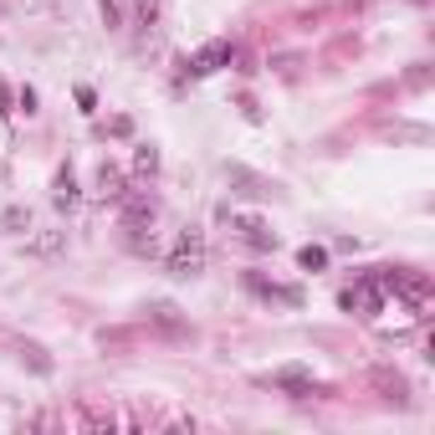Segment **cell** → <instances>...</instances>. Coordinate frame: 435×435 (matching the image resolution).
<instances>
[{
    "label": "cell",
    "mask_w": 435,
    "mask_h": 435,
    "mask_svg": "<svg viewBox=\"0 0 435 435\" xmlns=\"http://www.w3.org/2000/svg\"><path fill=\"white\" fill-rule=\"evenodd\" d=\"M246 287H251L256 297H267V302H282V308H297V302H302V292H297V287H277V282H261L256 272L246 277Z\"/></svg>",
    "instance_id": "obj_3"
},
{
    "label": "cell",
    "mask_w": 435,
    "mask_h": 435,
    "mask_svg": "<svg viewBox=\"0 0 435 435\" xmlns=\"http://www.w3.org/2000/svg\"><path fill=\"white\" fill-rule=\"evenodd\" d=\"M82 425H108V430H113L118 420H113V410H93V405H87L82 410Z\"/></svg>",
    "instance_id": "obj_10"
},
{
    "label": "cell",
    "mask_w": 435,
    "mask_h": 435,
    "mask_svg": "<svg viewBox=\"0 0 435 435\" xmlns=\"http://www.w3.org/2000/svg\"><path fill=\"white\" fill-rule=\"evenodd\" d=\"M6 108H11V87L0 82V113H6Z\"/></svg>",
    "instance_id": "obj_12"
},
{
    "label": "cell",
    "mask_w": 435,
    "mask_h": 435,
    "mask_svg": "<svg viewBox=\"0 0 435 435\" xmlns=\"http://www.w3.org/2000/svg\"><path fill=\"white\" fill-rule=\"evenodd\" d=\"M77 200V180H72V169H62L57 174V205H72Z\"/></svg>",
    "instance_id": "obj_7"
},
{
    "label": "cell",
    "mask_w": 435,
    "mask_h": 435,
    "mask_svg": "<svg viewBox=\"0 0 435 435\" xmlns=\"http://www.w3.org/2000/svg\"><path fill=\"white\" fill-rule=\"evenodd\" d=\"M123 226H128V231L154 226V200H128V205H123Z\"/></svg>",
    "instance_id": "obj_5"
},
{
    "label": "cell",
    "mask_w": 435,
    "mask_h": 435,
    "mask_svg": "<svg viewBox=\"0 0 435 435\" xmlns=\"http://www.w3.org/2000/svg\"><path fill=\"white\" fill-rule=\"evenodd\" d=\"M236 62V47L231 41H210V47H200L190 57V77H210V72H221V67H231Z\"/></svg>",
    "instance_id": "obj_2"
},
{
    "label": "cell",
    "mask_w": 435,
    "mask_h": 435,
    "mask_svg": "<svg viewBox=\"0 0 435 435\" xmlns=\"http://www.w3.org/2000/svg\"><path fill=\"white\" fill-rule=\"evenodd\" d=\"M21 359H26V364L36 369V374H52V359H47V354H41V348H36V343H21Z\"/></svg>",
    "instance_id": "obj_8"
},
{
    "label": "cell",
    "mask_w": 435,
    "mask_h": 435,
    "mask_svg": "<svg viewBox=\"0 0 435 435\" xmlns=\"http://www.w3.org/2000/svg\"><path fill=\"white\" fill-rule=\"evenodd\" d=\"M21 226H31V215L21 210V205H11L6 215H0V231H21Z\"/></svg>",
    "instance_id": "obj_9"
},
{
    "label": "cell",
    "mask_w": 435,
    "mask_h": 435,
    "mask_svg": "<svg viewBox=\"0 0 435 435\" xmlns=\"http://www.w3.org/2000/svg\"><path fill=\"white\" fill-rule=\"evenodd\" d=\"M267 384H277V389H292V395H313V374H308L302 364H287V369H277V374H272Z\"/></svg>",
    "instance_id": "obj_4"
},
{
    "label": "cell",
    "mask_w": 435,
    "mask_h": 435,
    "mask_svg": "<svg viewBox=\"0 0 435 435\" xmlns=\"http://www.w3.org/2000/svg\"><path fill=\"white\" fill-rule=\"evenodd\" d=\"M297 261H302V272H323V267H328V251H323V246H302Z\"/></svg>",
    "instance_id": "obj_6"
},
{
    "label": "cell",
    "mask_w": 435,
    "mask_h": 435,
    "mask_svg": "<svg viewBox=\"0 0 435 435\" xmlns=\"http://www.w3.org/2000/svg\"><path fill=\"white\" fill-rule=\"evenodd\" d=\"M159 169V149H139V174H154Z\"/></svg>",
    "instance_id": "obj_11"
},
{
    "label": "cell",
    "mask_w": 435,
    "mask_h": 435,
    "mask_svg": "<svg viewBox=\"0 0 435 435\" xmlns=\"http://www.w3.org/2000/svg\"><path fill=\"white\" fill-rule=\"evenodd\" d=\"M205 272V236L200 231H180V241L169 246V277H200Z\"/></svg>",
    "instance_id": "obj_1"
}]
</instances>
